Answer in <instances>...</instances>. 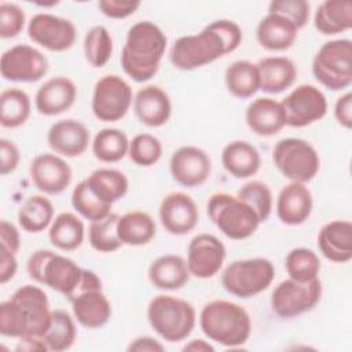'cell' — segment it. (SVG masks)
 Returning a JSON list of instances; mask_svg holds the SVG:
<instances>
[{
	"label": "cell",
	"mask_w": 352,
	"mask_h": 352,
	"mask_svg": "<svg viewBox=\"0 0 352 352\" xmlns=\"http://www.w3.org/2000/svg\"><path fill=\"white\" fill-rule=\"evenodd\" d=\"M85 180L92 192L109 205L124 198L129 187L126 176L121 170L113 168H99Z\"/></svg>",
	"instance_id": "cell-33"
},
{
	"label": "cell",
	"mask_w": 352,
	"mask_h": 352,
	"mask_svg": "<svg viewBox=\"0 0 352 352\" xmlns=\"http://www.w3.org/2000/svg\"><path fill=\"white\" fill-rule=\"evenodd\" d=\"M312 194L304 183L292 182L278 194L276 214L283 224H302L312 212Z\"/></svg>",
	"instance_id": "cell-23"
},
{
	"label": "cell",
	"mask_w": 352,
	"mask_h": 352,
	"mask_svg": "<svg viewBox=\"0 0 352 352\" xmlns=\"http://www.w3.org/2000/svg\"><path fill=\"white\" fill-rule=\"evenodd\" d=\"M322 283L318 278L298 282L292 278L282 280L272 292V311L283 319L296 318L311 311L320 300Z\"/></svg>",
	"instance_id": "cell-12"
},
{
	"label": "cell",
	"mask_w": 352,
	"mask_h": 352,
	"mask_svg": "<svg viewBox=\"0 0 352 352\" xmlns=\"http://www.w3.org/2000/svg\"><path fill=\"white\" fill-rule=\"evenodd\" d=\"M285 268L289 278L307 282L318 278L320 271V260L318 254L307 248L292 249L285 258Z\"/></svg>",
	"instance_id": "cell-40"
},
{
	"label": "cell",
	"mask_w": 352,
	"mask_h": 352,
	"mask_svg": "<svg viewBox=\"0 0 352 352\" xmlns=\"http://www.w3.org/2000/svg\"><path fill=\"white\" fill-rule=\"evenodd\" d=\"M129 150V140L124 131L117 128L100 129L92 140V153L96 160L113 164L121 161Z\"/></svg>",
	"instance_id": "cell-39"
},
{
	"label": "cell",
	"mask_w": 352,
	"mask_h": 352,
	"mask_svg": "<svg viewBox=\"0 0 352 352\" xmlns=\"http://www.w3.org/2000/svg\"><path fill=\"white\" fill-rule=\"evenodd\" d=\"M16 351H26V352H33V351H48L45 342L43 341L41 337H28V338H19V342L16 345Z\"/></svg>",
	"instance_id": "cell-54"
},
{
	"label": "cell",
	"mask_w": 352,
	"mask_h": 352,
	"mask_svg": "<svg viewBox=\"0 0 352 352\" xmlns=\"http://www.w3.org/2000/svg\"><path fill=\"white\" fill-rule=\"evenodd\" d=\"M334 117L346 129L352 126V94L348 91L341 95L334 104Z\"/></svg>",
	"instance_id": "cell-50"
},
{
	"label": "cell",
	"mask_w": 352,
	"mask_h": 352,
	"mask_svg": "<svg viewBox=\"0 0 352 352\" xmlns=\"http://www.w3.org/2000/svg\"><path fill=\"white\" fill-rule=\"evenodd\" d=\"M18 270V261L15 253L0 246V283L6 285L14 278Z\"/></svg>",
	"instance_id": "cell-52"
},
{
	"label": "cell",
	"mask_w": 352,
	"mask_h": 352,
	"mask_svg": "<svg viewBox=\"0 0 352 352\" xmlns=\"http://www.w3.org/2000/svg\"><path fill=\"white\" fill-rule=\"evenodd\" d=\"M249 129L258 136H274L286 125V117L280 102L271 98H257L246 109Z\"/></svg>",
	"instance_id": "cell-26"
},
{
	"label": "cell",
	"mask_w": 352,
	"mask_h": 352,
	"mask_svg": "<svg viewBox=\"0 0 352 352\" xmlns=\"http://www.w3.org/2000/svg\"><path fill=\"white\" fill-rule=\"evenodd\" d=\"M166 36L162 29L150 21L133 23L121 51V66L126 76L136 82L153 78L166 50Z\"/></svg>",
	"instance_id": "cell-3"
},
{
	"label": "cell",
	"mask_w": 352,
	"mask_h": 352,
	"mask_svg": "<svg viewBox=\"0 0 352 352\" xmlns=\"http://www.w3.org/2000/svg\"><path fill=\"white\" fill-rule=\"evenodd\" d=\"M32 110L29 95L19 88H7L0 95V124L4 128L23 125Z\"/></svg>",
	"instance_id": "cell-37"
},
{
	"label": "cell",
	"mask_w": 352,
	"mask_h": 352,
	"mask_svg": "<svg viewBox=\"0 0 352 352\" xmlns=\"http://www.w3.org/2000/svg\"><path fill=\"white\" fill-rule=\"evenodd\" d=\"M128 351L129 352L132 351L133 352H162L165 351V346L155 338L143 336L131 341V344L128 345Z\"/></svg>",
	"instance_id": "cell-53"
},
{
	"label": "cell",
	"mask_w": 352,
	"mask_h": 352,
	"mask_svg": "<svg viewBox=\"0 0 352 352\" xmlns=\"http://www.w3.org/2000/svg\"><path fill=\"white\" fill-rule=\"evenodd\" d=\"M169 170L173 180L180 186L199 187L210 176L212 161L205 150L195 146H183L172 154Z\"/></svg>",
	"instance_id": "cell-17"
},
{
	"label": "cell",
	"mask_w": 352,
	"mask_h": 352,
	"mask_svg": "<svg viewBox=\"0 0 352 352\" xmlns=\"http://www.w3.org/2000/svg\"><path fill=\"white\" fill-rule=\"evenodd\" d=\"M309 3L305 0H276L268 6L270 14L280 15L289 19L297 29L307 25L309 19Z\"/></svg>",
	"instance_id": "cell-46"
},
{
	"label": "cell",
	"mask_w": 352,
	"mask_h": 352,
	"mask_svg": "<svg viewBox=\"0 0 352 352\" xmlns=\"http://www.w3.org/2000/svg\"><path fill=\"white\" fill-rule=\"evenodd\" d=\"M76 336L77 330L70 314L65 309H54L51 312L48 329L41 338L45 342L48 351L62 352L72 348L76 341Z\"/></svg>",
	"instance_id": "cell-38"
},
{
	"label": "cell",
	"mask_w": 352,
	"mask_h": 352,
	"mask_svg": "<svg viewBox=\"0 0 352 352\" xmlns=\"http://www.w3.org/2000/svg\"><path fill=\"white\" fill-rule=\"evenodd\" d=\"M155 221L143 210L128 212L117 221V234L122 245H146L155 236Z\"/></svg>",
	"instance_id": "cell-32"
},
{
	"label": "cell",
	"mask_w": 352,
	"mask_h": 352,
	"mask_svg": "<svg viewBox=\"0 0 352 352\" xmlns=\"http://www.w3.org/2000/svg\"><path fill=\"white\" fill-rule=\"evenodd\" d=\"M158 213L162 227L173 235L188 234L195 228L199 220L195 201L183 191H173L165 195Z\"/></svg>",
	"instance_id": "cell-18"
},
{
	"label": "cell",
	"mask_w": 352,
	"mask_h": 352,
	"mask_svg": "<svg viewBox=\"0 0 352 352\" xmlns=\"http://www.w3.org/2000/svg\"><path fill=\"white\" fill-rule=\"evenodd\" d=\"M183 351H192V352H213L214 346L205 340H192L183 346Z\"/></svg>",
	"instance_id": "cell-55"
},
{
	"label": "cell",
	"mask_w": 352,
	"mask_h": 352,
	"mask_svg": "<svg viewBox=\"0 0 352 352\" xmlns=\"http://www.w3.org/2000/svg\"><path fill=\"white\" fill-rule=\"evenodd\" d=\"M276 169L290 182H311L320 168V158L315 147L298 138L280 139L272 151Z\"/></svg>",
	"instance_id": "cell-10"
},
{
	"label": "cell",
	"mask_w": 352,
	"mask_h": 352,
	"mask_svg": "<svg viewBox=\"0 0 352 352\" xmlns=\"http://www.w3.org/2000/svg\"><path fill=\"white\" fill-rule=\"evenodd\" d=\"M228 92L239 99H248L260 89L257 66L249 60L232 62L224 73Z\"/></svg>",
	"instance_id": "cell-35"
},
{
	"label": "cell",
	"mask_w": 352,
	"mask_h": 352,
	"mask_svg": "<svg viewBox=\"0 0 352 352\" xmlns=\"http://www.w3.org/2000/svg\"><path fill=\"white\" fill-rule=\"evenodd\" d=\"M128 155L139 166H151L162 155V144L158 138L150 133H139L129 142Z\"/></svg>",
	"instance_id": "cell-45"
},
{
	"label": "cell",
	"mask_w": 352,
	"mask_h": 352,
	"mask_svg": "<svg viewBox=\"0 0 352 352\" xmlns=\"http://www.w3.org/2000/svg\"><path fill=\"white\" fill-rule=\"evenodd\" d=\"M236 197L256 212L260 223L270 217L272 212V192L265 183L252 180L238 190Z\"/></svg>",
	"instance_id": "cell-44"
},
{
	"label": "cell",
	"mask_w": 352,
	"mask_h": 352,
	"mask_svg": "<svg viewBox=\"0 0 352 352\" xmlns=\"http://www.w3.org/2000/svg\"><path fill=\"white\" fill-rule=\"evenodd\" d=\"M140 7V1H121V0H100L98 8L103 15L111 19H124L132 15Z\"/></svg>",
	"instance_id": "cell-48"
},
{
	"label": "cell",
	"mask_w": 352,
	"mask_h": 352,
	"mask_svg": "<svg viewBox=\"0 0 352 352\" xmlns=\"http://www.w3.org/2000/svg\"><path fill=\"white\" fill-rule=\"evenodd\" d=\"M242 41V30L230 19H217L199 33L179 37L169 52L170 63L179 70H194L235 51Z\"/></svg>",
	"instance_id": "cell-1"
},
{
	"label": "cell",
	"mask_w": 352,
	"mask_h": 352,
	"mask_svg": "<svg viewBox=\"0 0 352 352\" xmlns=\"http://www.w3.org/2000/svg\"><path fill=\"white\" fill-rule=\"evenodd\" d=\"M25 26V12L15 4L3 1L0 4V37L12 38L18 36Z\"/></svg>",
	"instance_id": "cell-47"
},
{
	"label": "cell",
	"mask_w": 352,
	"mask_h": 352,
	"mask_svg": "<svg viewBox=\"0 0 352 352\" xmlns=\"http://www.w3.org/2000/svg\"><path fill=\"white\" fill-rule=\"evenodd\" d=\"M120 216L110 213L102 220L91 221L88 230V239L91 246L100 253H111L122 246L117 234V221Z\"/></svg>",
	"instance_id": "cell-43"
},
{
	"label": "cell",
	"mask_w": 352,
	"mask_h": 352,
	"mask_svg": "<svg viewBox=\"0 0 352 352\" xmlns=\"http://www.w3.org/2000/svg\"><path fill=\"white\" fill-rule=\"evenodd\" d=\"M48 72V60L41 51L28 44H18L3 52L0 74L14 82H36Z\"/></svg>",
	"instance_id": "cell-14"
},
{
	"label": "cell",
	"mask_w": 352,
	"mask_h": 352,
	"mask_svg": "<svg viewBox=\"0 0 352 352\" xmlns=\"http://www.w3.org/2000/svg\"><path fill=\"white\" fill-rule=\"evenodd\" d=\"M297 32L298 29L289 19L268 12L258 22L256 37L258 44L268 51H285L294 44Z\"/></svg>",
	"instance_id": "cell-28"
},
{
	"label": "cell",
	"mask_w": 352,
	"mask_h": 352,
	"mask_svg": "<svg viewBox=\"0 0 352 352\" xmlns=\"http://www.w3.org/2000/svg\"><path fill=\"white\" fill-rule=\"evenodd\" d=\"M133 107L138 120L151 128L165 125L172 113L169 95L158 85H146L140 88L135 96Z\"/></svg>",
	"instance_id": "cell-24"
},
{
	"label": "cell",
	"mask_w": 352,
	"mask_h": 352,
	"mask_svg": "<svg viewBox=\"0 0 352 352\" xmlns=\"http://www.w3.org/2000/svg\"><path fill=\"white\" fill-rule=\"evenodd\" d=\"M47 142L59 155L74 158L85 153L89 144L88 128L77 120H60L48 129Z\"/></svg>",
	"instance_id": "cell-21"
},
{
	"label": "cell",
	"mask_w": 352,
	"mask_h": 352,
	"mask_svg": "<svg viewBox=\"0 0 352 352\" xmlns=\"http://www.w3.org/2000/svg\"><path fill=\"white\" fill-rule=\"evenodd\" d=\"M26 271L37 283L51 287L69 300L81 282L84 268L66 256L38 249L28 258Z\"/></svg>",
	"instance_id": "cell-5"
},
{
	"label": "cell",
	"mask_w": 352,
	"mask_h": 352,
	"mask_svg": "<svg viewBox=\"0 0 352 352\" xmlns=\"http://www.w3.org/2000/svg\"><path fill=\"white\" fill-rule=\"evenodd\" d=\"M69 301L74 318L84 327L99 329L104 326L111 316V305L102 286L82 289Z\"/></svg>",
	"instance_id": "cell-20"
},
{
	"label": "cell",
	"mask_w": 352,
	"mask_h": 352,
	"mask_svg": "<svg viewBox=\"0 0 352 352\" xmlns=\"http://www.w3.org/2000/svg\"><path fill=\"white\" fill-rule=\"evenodd\" d=\"M77 98L76 84L65 76L47 80L36 92L34 106L43 116H58L69 110Z\"/></svg>",
	"instance_id": "cell-22"
},
{
	"label": "cell",
	"mask_w": 352,
	"mask_h": 352,
	"mask_svg": "<svg viewBox=\"0 0 352 352\" xmlns=\"http://www.w3.org/2000/svg\"><path fill=\"white\" fill-rule=\"evenodd\" d=\"M147 319L161 338L177 342L191 334L197 314L188 301L169 294H160L148 302Z\"/></svg>",
	"instance_id": "cell-6"
},
{
	"label": "cell",
	"mask_w": 352,
	"mask_h": 352,
	"mask_svg": "<svg viewBox=\"0 0 352 352\" xmlns=\"http://www.w3.org/2000/svg\"><path fill=\"white\" fill-rule=\"evenodd\" d=\"M315 29L324 36L346 32L352 26V3L349 0H326L314 15Z\"/></svg>",
	"instance_id": "cell-31"
},
{
	"label": "cell",
	"mask_w": 352,
	"mask_h": 352,
	"mask_svg": "<svg viewBox=\"0 0 352 352\" xmlns=\"http://www.w3.org/2000/svg\"><path fill=\"white\" fill-rule=\"evenodd\" d=\"M206 212L212 223L230 239H246L260 226L256 212L246 202L228 192L212 194L206 204Z\"/></svg>",
	"instance_id": "cell-7"
},
{
	"label": "cell",
	"mask_w": 352,
	"mask_h": 352,
	"mask_svg": "<svg viewBox=\"0 0 352 352\" xmlns=\"http://www.w3.org/2000/svg\"><path fill=\"white\" fill-rule=\"evenodd\" d=\"M73 208L87 220L98 221L111 213V205L99 199L89 188L87 180L80 182L72 192Z\"/></svg>",
	"instance_id": "cell-42"
},
{
	"label": "cell",
	"mask_w": 352,
	"mask_h": 352,
	"mask_svg": "<svg viewBox=\"0 0 352 352\" xmlns=\"http://www.w3.org/2000/svg\"><path fill=\"white\" fill-rule=\"evenodd\" d=\"M33 184L44 194L56 195L63 192L72 183V168L56 154H38L29 168Z\"/></svg>",
	"instance_id": "cell-19"
},
{
	"label": "cell",
	"mask_w": 352,
	"mask_h": 352,
	"mask_svg": "<svg viewBox=\"0 0 352 352\" xmlns=\"http://www.w3.org/2000/svg\"><path fill=\"white\" fill-rule=\"evenodd\" d=\"M274 264L264 257L232 261L221 274L223 287L232 296L250 298L260 294L272 283Z\"/></svg>",
	"instance_id": "cell-9"
},
{
	"label": "cell",
	"mask_w": 352,
	"mask_h": 352,
	"mask_svg": "<svg viewBox=\"0 0 352 352\" xmlns=\"http://www.w3.org/2000/svg\"><path fill=\"white\" fill-rule=\"evenodd\" d=\"M224 169L236 179H246L257 173L261 165L258 150L245 140H234L224 146L221 151Z\"/></svg>",
	"instance_id": "cell-29"
},
{
	"label": "cell",
	"mask_w": 352,
	"mask_h": 352,
	"mask_svg": "<svg viewBox=\"0 0 352 352\" xmlns=\"http://www.w3.org/2000/svg\"><path fill=\"white\" fill-rule=\"evenodd\" d=\"M0 246L6 248L12 253H16L21 246L19 231L12 223L7 220L0 221Z\"/></svg>",
	"instance_id": "cell-51"
},
{
	"label": "cell",
	"mask_w": 352,
	"mask_h": 352,
	"mask_svg": "<svg viewBox=\"0 0 352 352\" xmlns=\"http://www.w3.org/2000/svg\"><path fill=\"white\" fill-rule=\"evenodd\" d=\"M320 253L333 263H348L352 258V223L333 220L326 223L318 234Z\"/></svg>",
	"instance_id": "cell-25"
},
{
	"label": "cell",
	"mask_w": 352,
	"mask_h": 352,
	"mask_svg": "<svg viewBox=\"0 0 352 352\" xmlns=\"http://www.w3.org/2000/svg\"><path fill=\"white\" fill-rule=\"evenodd\" d=\"M113 54V38L109 30L96 25L91 28L84 37V55L88 63L94 67L104 66Z\"/></svg>",
	"instance_id": "cell-41"
},
{
	"label": "cell",
	"mask_w": 352,
	"mask_h": 352,
	"mask_svg": "<svg viewBox=\"0 0 352 352\" xmlns=\"http://www.w3.org/2000/svg\"><path fill=\"white\" fill-rule=\"evenodd\" d=\"M199 326L209 340L231 348L243 345L252 333V320L246 309L227 300L205 304L199 314Z\"/></svg>",
	"instance_id": "cell-4"
},
{
	"label": "cell",
	"mask_w": 352,
	"mask_h": 352,
	"mask_svg": "<svg viewBox=\"0 0 352 352\" xmlns=\"http://www.w3.org/2000/svg\"><path fill=\"white\" fill-rule=\"evenodd\" d=\"M148 279L157 289L177 290L188 282L190 271L183 257L164 254L150 264Z\"/></svg>",
	"instance_id": "cell-30"
},
{
	"label": "cell",
	"mask_w": 352,
	"mask_h": 352,
	"mask_svg": "<svg viewBox=\"0 0 352 352\" xmlns=\"http://www.w3.org/2000/svg\"><path fill=\"white\" fill-rule=\"evenodd\" d=\"M54 220V205L44 195H30L18 210V223L28 232H41Z\"/></svg>",
	"instance_id": "cell-36"
},
{
	"label": "cell",
	"mask_w": 352,
	"mask_h": 352,
	"mask_svg": "<svg viewBox=\"0 0 352 352\" xmlns=\"http://www.w3.org/2000/svg\"><path fill=\"white\" fill-rule=\"evenodd\" d=\"M132 99V88L122 77L106 74L94 87L92 113L99 121L116 122L128 113Z\"/></svg>",
	"instance_id": "cell-11"
},
{
	"label": "cell",
	"mask_w": 352,
	"mask_h": 352,
	"mask_svg": "<svg viewBox=\"0 0 352 352\" xmlns=\"http://www.w3.org/2000/svg\"><path fill=\"white\" fill-rule=\"evenodd\" d=\"M19 150L14 142L8 139L0 140V172L3 176L12 173L19 164Z\"/></svg>",
	"instance_id": "cell-49"
},
{
	"label": "cell",
	"mask_w": 352,
	"mask_h": 352,
	"mask_svg": "<svg viewBox=\"0 0 352 352\" xmlns=\"http://www.w3.org/2000/svg\"><path fill=\"white\" fill-rule=\"evenodd\" d=\"M314 77L330 91H342L352 84V41L338 38L324 43L312 59Z\"/></svg>",
	"instance_id": "cell-8"
},
{
	"label": "cell",
	"mask_w": 352,
	"mask_h": 352,
	"mask_svg": "<svg viewBox=\"0 0 352 352\" xmlns=\"http://www.w3.org/2000/svg\"><path fill=\"white\" fill-rule=\"evenodd\" d=\"M28 36L33 43L48 51L63 52L76 43L77 30L74 23L66 18L40 12L30 18Z\"/></svg>",
	"instance_id": "cell-15"
},
{
	"label": "cell",
	"mask_w": 352,
	"mask_h": 352,
	"mask_svg": "<svg viewBox=\"0 0 352 352\" xmlns=\"http://www.w3.org/2000/svg\"><path fill=\"white\" fill-rule=\"evenodd\" d=\"M50 301L45 292L33 285L16 289L0 304V333L4 337H43L51 320Z\"/></svg>",
	"instance_id": "cell-2"
},
{
	"label": "cell",
	"mask_w": 352,
	"mask_h": 352,
	"mask_svg": "<svg viewBox=\"0 0 352 352\" xmlns=\"http://www.w3.org/2000/svg\"><path fill=\"white\" fill-rule=\"evenodd\" d=\"M226 260V246L212 234L195 235L187 248V267L190 275L208 279L214 276Z\"/></svg>",
	"instance_id": "cell-16"
},
{
	"label": "cell",
	"mask_w": 352,
	"mask_h": 352,
	"mask_svg": "<svg viewBox=\"0 0 352 352\" xmlns=\"http://www.w3.org/2000/svg\"><path fill=\"white\" fill-rule=\"evenodd\" d=\"M84 235V223L70 212L59 213L52 220L48 231L50 242L63 252H72L80 248Z\"/></svg>",
	"instance_id": "cell-34"
},
{
	"label": "cell",
	"mask_w": 352,
	"mask_h": 352,
	"mask_svg": "<svg viewBox=\"0 0 352 352\" xmlns=\"http://www.w3.org/2000/svg\"><path fill=\"white\" fill-rule=\"evenodd\" d=\"M260 89L268 94H279L290 88L297 77L294 62L287 56H267L257 63Z\"/></svg>",
	"instance_id": "cell-27"
},
{
	"label": "cell",
	"mask_w": 352,
	"mask_h": 352,
	"mask_svg": "<svg viewBox=\"0 0 352 352\" xmlns=\"http://www.w3.org/2000/svg\"><path fill=\"white\" fill-rule=\"evenodd\" d=\"M286 125L302 128L322 120L327 113V99L315 85L301 84L280 102Z\"/></svg>",
	"instance_id": "cell-13"
}]
</instances>
